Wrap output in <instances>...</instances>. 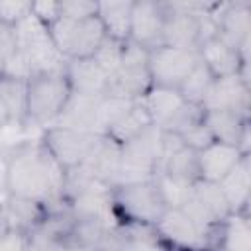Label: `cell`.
<instances>
[{"mask_svg":"<svg viewBox=\"0 0 251 251\" xmlns=\"http://www.w3.org/2000/svg\"><path fill=\"white\" fill-rule=\"evenodd\" d=\"M65 169L41 141L25 143L8 155V194L47 204L61 198Z\"/></svg>","mask_w":251,"mask_h":251,"instance_id":"cell-1","label":"cell"},{"mask_svg":"<svg viewBox=\"0 0 251 251\" xmlns=\"http://www.w3.org/2000/svg\"><path fill=\"white\" fill-rule=\"evenodd\" d=\"M71 84L65 71L39 73L27 78L25 120L41 126L43 129L53 126L61 116L65 104L71 98Z\"/></svg>","mask_w":251,"mask_h":251,"instance_id":"cell-2","label":"cell"},{"mask_svg":"<svg viewBox=\"0 0 251 251\" xmlns=\"http://www.w3.org/2000/svg\"><path fill=\"white\" fill-rule=\"evenodd\" d=\"M16 49L24 53L31 67V76L39 73H61L67 67V59L55 47L49 27L37 20L31 12L14 25Z\"/></svg>","mask_w":251,"mask_h":251,"instance_id":"cell-3","label":"cell"},{"mask_svg":"<svg viewBox=\"0 0 251 251\" xmlns=\"http://www.w3.org/2000/svg\"><path fill=\"white\" fill-rule=\"evenodd\" d=\"M112 208L118 222L155 226L167 206L155 178L112 188Z\"/></svg>","mask_w":251,"mask_h":251,"instance_id":"cell-4","label":"cell"},{"mask_svg":"<svg viewBox=\"0 0 251 251\" xmlns=\"http://www.w3.org/2000/svg\"><path fill=\"white\" fill-rule=\"evenodd\" d=\"M49 33L55 47L61 51V55L67 61L90 59L96 53V49L102 45V41L108 37L98 16H90L82 20H71L59 16L49 25Z\"/></svg>","mask_w":251,"mask_h":251,"instance_id":"cell-5","label":"cell"},{"mask_svg":"<svg viewBox=\"0 0 251 251\" xmlns=\"http://www.w3.org/2000/svg\"><path fill=\"white\" fill-rule=\"evenodd\" d=\"M210 4L204 2H163V45L196 49L202 43V16Z\"/></svg>","mask_w":251,"mask_h":251,"instance_id":"cell-6","label":"cell"},{"mask_svg":"<svg viewBox=\"0 0 251 251\" xmlns=\"http://www.w3.org/2000/svg\"><path fill=\"white\" fill-rule=\"evenodd\" d=\"M196 49H180L171 45H159L147 51V67L153 86L180 88L192 69L198 65Z\"/></svg>","mask_w":251,"mask_h":251,"instance_id":"cell-7","label":"cell"},{"mask_svg":"<svg viewBox=\"0 0 251 251\" xmlns=\"http://www.w3.org/2000/svg\"><path fill=\"white\" fill-rule=\"evenodd\" d=\"M180 210H184L192 218V222L206 233V245L210 243V235L216 229V226H220L224 220L231 216L224 192L216 182L208 180H196L192 184L190 196Z\"/></svg>","mask_w":251,"mask_h":251,"instance_id":"cell-8","label":"cell"},{"mask_svg":"<svg viewBox=\"0 0 251 251\" xmlns=\"http://www.w3.org/2000/svg\"><path fill=\"white\" fill-rule=\"evenodd\" d=\"M151 86L153 84L147 67V51L127 41L122 53V61L108 80L106 94L139 100Z\"/></svg>","mask_w":251,"mask_h":251,"instance_id":"cell-9","label":"cell"},{"mask_svg":"<svg viewBox=\"0 0 251 251\" xmlns=\"http://www.w3.org/2000/svg\"><path fill=\"white\" fill-rule=\"evenodd\" d=\"M98 137L100 135H96V133L76 131V129L61 127V126H49L43 131L41 143L51 153V157L65 171H69L86 161V157L90 155Z\"/></svg>","mask_w":251,"mask_h":251,"instance_id":"cell-10","label":"cell"},{"mask_svg":"<svg viewBox=\"0 0 251 251\" xmlns=\"http://www.w3.org/2000/svg\"><path fill=\"white\" fill-rule=\"evenodd\" d=\"M159 241L175 251H208L206 233L180 208H167L153 226Z\"/></svg>","mask_w":251,"mask_h":251,"instance_id":"cell-11","label":"cell"},{"mask_svg":"<svg viewBox=\"0 0 251 251\" xmlns=\"http://www.w3.org/2000/svg\"><path fill=\"white\" fill-rule=\"evenodd\" d=\"M212 16L218 25V35L239 49L243 59H249L251 41V6L249 2H224L212 6Z\"/></svg>","mask_w":251,"mask_h":251,"instance_id":"cell-12","label":"cell"},{"mask_svg":"<svg viewBox=\"0 0 251 251\" xmlns=\"http://www.w3.org/2000/svg\"><path fill=\"white\" fill-rule=\"evenodd\" d=\"M163 24H165L163 2H147V0L133 2L129 43L145 51L163 45Z\"/></svg>","mask_w":251,"mask_h":251,"instance_id":"cell-13","label":"cell"},{"mask_svg":"<svg viewBox=\"0 0 251 251\" xmlns=\"http://www.w3.org/2000/svg\"><path fill=\"white\" fill-rule=\"evenodd\" d=\"M153 226L118 222L104 237L98 251H163Z\"/></svg>","mask_w":251,"mask_h":251,"instance_id":"cell-14","label":"cell"},{"mask_svg":"<svg viewBox=\"0 0 251 251\" xmlns=\"http://www.w3.org/2000/svg\"><path fill=\"white\" fill-rule=\"evenodd\" d=\"M202 122L214 141L235 145L243 153H249V116L233 110H204Z\"/></svg>","mask_w":251,"mask_h":251,"instance_id":"cell-15","label":"cell"},{"mask_svg":"<svg viewBox=\"0 0 251 251\" xmlns=\"http://www.w3.org/2000/svg\"><path fill=\"white\" fill-rule=\"evenodd\" d=\"M249 98L251 88L237 75L214 78L204 102L202 110H233L249 116Z\"/></svg>","mask_w":251,"mask_h":251,"instance_id":"cell-16","label":"cell"},{"mask_svg":"<svg viewBox=\"0 0 251 251\" xmlns=\"http://www.w3.org/2000/svg\"><path fill=\"white\" fill-rule=\"evenodd\" d=\"M198 57L206 65V69L212 73L214 78L231 76L237 75L243 63H249V59H243L239 49L222 39L220 35H214L200 43Z\"/></svg>","mask_w":251,"mask_h":251,"instance_id":"cell-17","label":"cell"},{"mask_svg":"<svg viewBox=\"0 0 251 251\" xmlns=\"http://www.w3.org/2000/svg\"><path fill=\"white\" fill-rule=\"evenodd\" d=\"M102 96H90V94H76L71 92L69 102L65 104L61 116L53 126L86 131V133H98V104Z\"/></svg>","mask_w":251,"mask_h":251,"instance_id":"cell-18","label":"cell"},{"mask_svg":"<svg viewBox=\"0 0 251 251\" xmlns=\"http://www.w3.org/2000/svg\"><path fill=\"white\" fill-rule=\"evenodd\" d=\"M243 155H249V153H243L235 145H227V143H220V141L210 143L206 149L198 151L200 180L220 182L241 161Z\"/></svg>","mask_w":251,"mask_h":251,"instance_id":"cell-19","label":"cell"},{"mask_svg":"<svg viewBox=\"0 0 251 251\" xmlns=\"http://www.w3.org/2000/svg\"><path fill=\"white\" fill-rule=\"evenodd\" d=\"M67 80L71 90L76 94H90V96H104L108 92L110 76L94 63V59H73L67 61L65 67Z\"/></svg>","mask_w":251,"mask_h":251,"instance_id":"cell-20","label":"cell"},{"mask_svg":"<svg viewBox=\"0 0 251 251\" xmlns=\"http://www.w3.org/2000/svg\"><path fill=\"white\" fill-rule=\"evenodd\" d=\"M224 192L231 214L243 212L249 214V194H251V165L249 155H243L241 161L220 180L216 182Z\"/></svg>","mask_w":251,"mask_h":251,"instance_id":"cell-21","label":"cell"},{"mask_svg":"<svg viewBox=\"0 0 251 251\" xmlns=\"http://www.w3.org/2000/svg\"><path fill=\"white\" fill-rule=\"evenodd\" d=\"M131 8L133 2H98L96 16L100 18L106 35L127 43L129 41V25H131Z\"/></svg>","mask_w":251,"mask_h":251,"instance_id":"cell-22","label":"cell"},{"mask_svg":"<svg viewBox=\"0 0 251 251\" xmlns=\"http://www.w3.org/2000/svg\"><path fill=\"white\" fill-rule=\"evenodd\" d=\"M216 251H251L249 214H231L220 227Z\"/></svg>","mask_w":251,"mask_h":251,"instance_id":"cell-23","label":"cell"},{"mask_svg":"<svg viewBox=\"0 0 251 251\" xmlns=\"http://www.w3.org/2000/svg\"><path fill=\"white\" fill-rule=\"evenodd\" d=\"M4 212L8 218L10 229H18L24 233H31L45 216L43 204L25 200V198H16V196H8L4 204Z\"/></svg>","mask_w":251,"mask_h":251,"instance_id":"cell-24","label":"cell"},{"mask_svg":"<svg viewBox=\"0 0 251 251\" xmlns=\"http://www.w3.org/2000/svg\"><path fill=\"white\" fill-rule=\"evenodd\" d=\"M157 173H165L173 178L184 180V182H196L200 180L198 171V153L186 145H182L178 151H175L169 159L163 161Z\"/></svg>","mask_w":251,"mask_h":251,"instance_id":"cell-25","label":"cell"},{"mask_svg":"<svg viewBox=\"0 0 251 251\" xmlns=\"http://www.w3.org/2000/svg\"><path fill=\"white\" fill-rule=\"evenodd\" d=\"M25 98H27V80L0 75V102L4 104L10 120L16 122L25 120Z\"/></svg>","mask_w":251,"mask_h":251,"instance_id":"cell-26","label":"cell"},{"mask_svg":"<svg viewBox=\"0 0 251 251\" xmlns=\"http://www.w3.org/2000/svg\"><path fill=\"white\" fill-rule=\"evenodd\" d=\"M153 122H151V118H149V114L145 112V108L141 106V102L137 100L131 108H129V112L122 118V120H118L110 129H108V137H112L116 143H120V145H124L126 141H129L131 137H135L137 133H141L145 127H149Z\"/></svg>","mask_w":251,"mask_h":251,"instance_id":"cell-27","label":"cell"},{"mask_svg":"<svg viewBox=\"0 0 251 251\" xmlns=\"http://www.w3.org/2000/svg\"><path fill=\"white\" fill-rule=\"evenodd\" d=\"M200 59V57H198ZM214 82V76L212 73L206 69V65L202 61H198V65L192 69V73L186 76V80L180 84L178 92L182 94V98L188 102V104H194V106H200L202 108V102L210 90Z\"/></svg>","mask_w":251,"mask_h":251,"instance_id":"cell-28","label":"cell"},{"mask_svg":"<svg viewBox=\"0 0 251 251\" xmlns=\"http://www.w3.org/2000/svg\"><path fill=\"white\" fill-rule=\"evenodd\" d=\"M137 100H131V98H124V96H114V94H104L100 98V104H98V133L100 135H106L108 129L118 122L122 120L129 108L135 104Z\"/></svg>","mask_w":251,"mask_h":251,"instance_id":"cell-29","label":"cell"},{"mask_svg":"<svg viewBox=\"0 0 251 251\" xmlns=\"http://www.w3.org/2000/svg\"><path fill=\"white\" fill-rule=\"evenodd\" d=\"M153 178L159 186V192H161L167 208H182L184 206V202L190 196V190H192L194 182H184V180L173 178L165 173H157Z\"/></svg>","mask_w":251,"mask_h":251,"instance_id":"cell-30","label":"cell"},{"mask_svg":"<svg viewBox=\"0 0 251 251\" xmlns=\"http://www.w3.org/2000/svg\"><path fill=\"white\" fill-rule=\"evenodd\" d=\"M124 47H126V43L116 41V39H112V37H106V39L102 41V45L96 49V53L92 55V59H94V63H96L108 76H112V75L116 73L120 61H122Z\"/></svg>","mask_w":251,"mask_h":251,"instance_id":"cell-31","label":"cell"},{"mask_svg":"<svg viewBox=\"0 0 251 251\" xmlns=\"http://www.w3.org/2000/svg\"><path fill=\"white\" fill-rule=\"evenodd\" d=\"M178 135H180L182 143H184L186 147L194 149L196 153L202 151V149H206L210 143H214V137H212V133L208 131V127H206V124L202 122V118H200L198 122L190 124V126H188L186 129H182Z\"/></svg>","mask_w":251,"mask_h":251,"instance_id":"cell-32","label":"cell"},{"mask_svg":"<svg viewBox=\"0 0 251 251\" xmlns=\"http://www.w3.org/2000/svg\"><path fill=\"white\" fill-rule=\"evenodd\" d=\"M59 6H61V14L59 16L71 18V20H82V18L96 16V10H98V2H86V0L59 2Z\"/></svg>","mask_w":251,"mask_h":251,"instance_id":"cell-33","label":"cell"},{"mask_svg":"<svg viewBox=\"0 0 251 251\" xmlns=\"http://www.w3.org/2000/svg\"><path fill=\"white\" fill-rule=\"evenodd\" d=\"M27 243H29V233L8 229L0 237V251H27Z\"/></svg>","mask_w":251,"mask_h":251,"instance_id":"cell-34","label":"cell"},{"mask_svg":"<svg viewBox=\"0 0 251 251\" xmlns=\"http://www.w3.org/2000/svg\"><path fill=\"white\" fill-rule=\"evenodd\" d=\"M31 14L49 27L59 18L61 6L59 2H31Z\"/></svg>","mask_w":251,"mask_h":251,"instance_id":"cell-35","label":"cell"},{"mask_svg":"<svg viewBox=\"0 0 251 251\" xmlns=\"http://www.w3.org/2000/svg\"><path fill=\"white\" fill-rule=\"evenodd\" d=\"M14 51H16L14 27L12 25H6V24H0V69L14 55Z\"/></svg>","mask_w":251,"mask_h":251,"instance_id":"cell-36","label":"cell"},{"mask_svg":"<svg viewBox=\"0 0 251 251\" xmlns=\"http://www.w3.org/2000/svg\"><path fill=\"white\" fill-rule=\"evenodd\" d=\"M10 229V224H8V218H6V212H4V206H0V237Z\"/></svg>","mask_w":251,"mask_h":251,"instance_id":"cell-37","label":"cell"},{"mask_svg":"<svg viewBox=\"0 0 251 251\" xmlns=\"http://www.w3.org/2000/svg\"><path fill=\"white\" fill-rule=\"evenodd\" d=\"M65 251H96L86 245H76V243H65Z\"/></svg>","mask_w":251,"mask_h":251,"instance_id":"cell-38","label":"cell"},{"mask_svg":"<svg viewBox=\"0 0 251 251\" xmlns=\"http://www.w3.org/2000/svg\"><path fill=\"white\" fill-rule=\"evenodd\" d=\"M10 118H8V112H6V108H4V104L0 102V126H4L6 122H8Z\"/></svg>","mask_w":251,"mask_h":251,"instance_id":"cell-39","label":"cell"},{"mask_svg":"<svg viewBox=\"0 0 251 251\" xmlns=\"http://www.w3.org/2000/svg\"><path fill=\"white\" fill-rule=\"evenodd\" d=\"M163 251H175V249H169V247H165V249H163Z\"/></svg>","mask_w":251,"mask_h":251,"instance_id":"cell-40","label":"cell"}]
</instances>
